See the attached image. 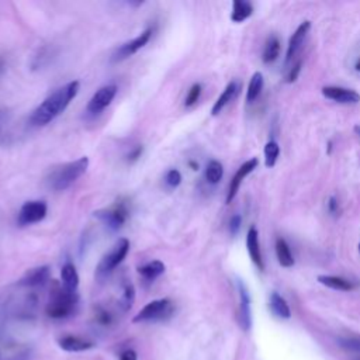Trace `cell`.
<instances>
[{"mask_svg":"<svg viewBox=\"0 0 360 360\" xmlns=\"http://www.w3.org/2000/svg\"><path fill=\"white\" fill-rule=\"evenodd\" d=\"M80 89V83L77 80H72L62 87L56 89L51 93L32 112L30 117V122L35 127H44L53 121L59 114H62L70 101L77 96Z\"/></svg>","mask_w":360,"mask_h":360,"instance_id":"cell-1","label":"cell"},{"mask_svg":"<svg viewBox=\"0 0 360 360\" xmlns=\"http://www.w3.org/2000/svg\"><path fill=\"white\" fill-rule=\"evenodd\" d=\"M89 167V158L82 156L73 162L63 163L53 170H51L48 176V186L55 191H63L69 188L79 177H82Z\"/></svg>","mask_w":360,"mask_h":360,"instance_id":"cell-2","label":"cell"},{"mask_svg":"<svg viewBox=\"0 0 360 360\" xmlns=\"http://www.w3.org/2000/svg\"><path fill=\"white\" fill-rule=\"evenodd\" d=\"M76 304H77L76 291H70L63 285L55 284L51 291L49 302L46 305V314L51 318L62 319L69 316L73 312Z\"/></svg>","mask_w":360,"mask_h":360,"instance_id":"cell-3","label":"cell"},{"mask_svg":"<svg viewBox=\"0 0 360 360\" xmlns=\"http://www.w3.org/2000/svg\"><path fill=\"white\" fill-rule=\"evenodd\" d=\"M129 252V240L127 238L118 239L114 246L100 259L96 267V276L98 278H104L114 271V269L125 259Z\"/></svg>","mask_w":360,"mask_h":360,"instance_id":"cell-4","label":"cell"},{"mask_svg":"<svg viewBox=\"0 0 360 360\" xmlns=\"http://www.w3.org/2000/svg\"><path fill=\"white\" fill-rule=\"evenodd\" d=\"M173 302L169 298H160L148 302L135 316L134 322H150V321H163L172 316Z\"/></svg>","mask_w":360,"mask_h":360,"instance_id":"cell-5","label":"cell"},{"mask_svg":"<svg viewBox=\"0 0 360 360\" xmlns=\"http://www.w3.org/2000/svg\"><path fill=\"white\" fill-rule=\"evenodd\" d=\"M93 215L100 219L105 226H108L112 231L120 229L128 219L129 211L127 207V202L124 201H118L115 204H112L108 208H103V210H97L93 212Z\"/></svg>","mask_w":360,"mask_h":360,"instance_id":"cell-6","label":"cell"},{"mask_svg":"<svg viewBox=\"0 0 360 360\" xmlns=\"http://www.w3.org/2000/svg\"><path fill=\"white\" fill-rule=\"evenodd\" d=\"M46 212H48V205L45 201H42V200L27 201L20 208L17 222L21 226L32 225V224L42 221L45 218Z\"/></svg>","mask_w":360,"mask_h":360,"instance_id":"cell-7","label":"cell"},{"mask_svg":"<svg viewBox=\"0 0 360 360\" xmlns=\"http://www.w3.org/2000/svg\"><path fill=\"white\" fill-rule=\"evenodd\" d=\"M152 32H153L152 28L148 27L145 31H142V32H141L139 35H136L134 39L127 41V42H124L122 45H120V46L115 49V52L112 53V56H111L112 62H121V60H124V59L132 56L134 53H136L139 49H142V48L149 42V39H150V37H152Z\"/></svg>","mask_w":360,"mask_h":360,"instance_id":"cell-8","label":"cell"},{"mask_svg":"<svg viewBox=\"0 0 360 360\" xmlns=\"http://www.w3.org/2000/svg\"><path fill=\"white\" fill-rule=\"evenodd\" d=\"M117 91H118V87L115 84H105V86L100 87L89 100L87 107H86L87 112L100 114L104 108H107L111 104Z\"/></svg>","mask_w":360,"mask_h":360,"instance_id":"cell-9","label":"cell"},{"mask_svg":"<svg viewBox=\"0 0 360 360\" xmlns=\"http://www.w3.org/2000/svg\"><path fill=\"white\" fill-rule=\"evenodd\" d=\"M257 165H259L257 158H252L239 166V169L236 170V173L233 174V177L229 183V188H228V194H226V204L232 202V200L236 197V194L239 191V187H240L243 179L248 174H250L257 167Z\"/></svg>","mask_w":360,"mask_h":360,"instance_id":"cell-10","label":"cell"},{"mask_svg":"<svg viewBox=\"0 0 360 360\" xmlns=\"http://www.w3.org/2000/svg\"><path fill=\"white\" fill-rule=\"evenodd\" d=\"M322 94L340 104H357L360 103V94L352 89H345L339 86H325L322 87Z\"/></svg>","mask_w":360,"mask_h":360,"instance_id":"cell-11","label":"cell"},{"mask_svg":"<svg viewBox=\"0 0 360 360\" xmlns=\"http://www.w3.org/2000/svg\"><path fill=\"white\" fill-rule=\"evenodd\" d=\"M51 276L49 266H38L34 269H30L24 273V276L20 278L18 284L24 287H38L44 285Z\"/></svg>","mask_w":360,"mask_h":360,"instance_id":"cell-12","label":"cell"},{"mask_svg":"<svg viewBox=\"0 0 360 360\" xmlns=\"http://www.w3.org/2000/svg\"><path fill=\"white\" fill-rule=\"evenodd\" d=\"M238 291H239V325L243 330H249L250 329V323H252V316H250V300H249V294L248 290L245 288L242 281H238Z\"/></svg>","mask_w":360,"mask_h":360,"instance_id":"cell-13","label":"cell"},{"mask_svg":"<svg viewBox=\"0 0 360 360\" xmlns=\"http://www.w3.org/2000/svg\"><path fill=\"white\" fill-rule=\"evenodd\" d=\"M311 28V22L309 21H304L301 22L297 30L294 31V34L291 35L290 41H288V46H287V53H285V63H288L295 55L297 52L300 51L304 39H305V35L308 34Z\"/></svg>","mask_w":360,"mask_h":360,"instance_id":"cell-14","label":"cell"},{"mask_svg":"<svg viewBox=\"0 0 360 360\" xmlns=\"http://www.w3.org/2000/svg\"><path fill=\"white\" fill-rule=\"evenodd\" d=\"M246 249L248 253L252 259V262L257 266L259 270L264 269L263 259H262V252H260V245H259V232L255 226H250L246 235Z\"/></svg>","mask_w":360,"mask_h":360,"instance_id":"cell-15","label":"cell"},{"mask_svg":"<svg viewBox=\"0 0 360 360\" xmlns=\"http://www.w3.org/2000/svg\"><path fill=\"white\" fill-rule=\"evenodd\" d=\"M238 89H239V84L235 80L229 82L226 84V87L224 89V91L217 98V101L214 103V105L211 108V115H218L224 110V107L235 97V94L238 93Z\"/></svg>","mask_w":360,"mask_h":360,"instance_id":"cell-16","label":"cell"},{"mask_svg":"<svg viewBox=\"0 0 360 360\" xmlns=\"http://www.w3.org/2000/svg\"><path fill=\"white\" fill-rule=\"evenodd\" d=\"M166 270V266L163 262L160 260H152V262H148L145 263L143 266H141L138 269V273L142 276L143 280L146 281H153L156 280L159 276H162Z\"/></svg>","mask_w":360,"mask_h":360,"instance_id":"cell-17","label":"cell"},{"mask_svg":"<svg viewBox=\"0 0 360 360\" xmlns=\"http://www.w3.org/2000/svg\"><path fill=\"white\" fill-rule=\"evenodd\" d=\"M60 278H62V284L65 288H68L70 291H76V288L79 285V274H77V270L73 263L66 262L62 266Z\"/></svg>","mask_w":360,"mask_h":360,"instance_id":"cell-18","label":"cell"},{"mask_svg":"<svg viewBox=\"0 0 360 360\" xmlns=\"http://www.w3.org/2000/svg\"><path fill=\"white\" fill-rule=\"evenodd\" d=\"M253 14V6L245 0H233L232 1V13L231 20L233 22H243Z\"/></svg>","mask_w":360,"mask_h":360,"instance_id":"cell-19","label":"cell"},{"mask_svg":"<svg viewBox=\"0 0 360 360\" xmlns=\"http://www.w3.org/2000/svg\"><path fill=\"white\" fill-rule=\"evenodd\" d=\"M318 281L322 285H326L332 290H339V291H350L354 288V284L352 281L339 276H318Z\"/></svg>","mask_w":360,"mask_h":360,"instance_id":"cell-20","label":"cell"},{"mask_svg":"<svg viewBox=\"0 0 360 360\" xmlns=\"http://www.w3.org/2000/svg\"><path fill=\"white\" fill-rule=\"evenodd\" d=\"M276 256H277L278 263L283 267L294 266V256H292V253L290 250L288 243L283 238H277L276 239Z\"/></svg>","mask_w":360,"mask_h":360,"instance_id":"cell-21","label":"cell"},{"mask_svg":"<svg viewBox=\"0 0 360 360\" xmlns=\"http://www.w3.org/2000/svg\"><path fill=\"white\" fill-rule=\"evenodd\" d=\"M59 346L66 352H83L90 349L93 343L77 336H65L59 340Z\"/></svg>","mask_w":360,"mask_h":360,"instance_id":"cell-22","label":"cell"},{"mask_svg":"<svg viewBox=\"0 0 360 360\" xmlns=\"http://www.w3.org/2000/svg\"><path fill=\"white\" fill-rule=\"evenodd\" d=\"M270 308L274 315L283 319H288L291 316V309L287 304V301L278 294V292H271L270 295Z\"/></svg>","mask_w":360,"mask_h":360,"instance_id":"cell-23","label":"cell"},{"mask_svg":"<svg viewBox=\"0 0 360 360\" xmlns=\"http://www.w3.org/2000/svg\"><path fill=\"white\" fill-rule=\"evenodd\" d=\"M263 84H264V80H263V75L260 72H255L253 76L250 77V82H249V86H248V91H246V101L248 103H252L255 101L262 89H263Z\"/></svg>","mask_w":360,"mask_h":360,"instance_id":"cell-24","label":"cell"},{"mask_svg":"<svg viewBox=\"0 0 360 360\" xmlns=\"http://www.w3.org/2000/svg\"><path fill=\"white\" fill-rule=\"evenodd\" d=\"M278 55H280V41L277 37L273 35L269 38V41L264 45L262 60L264 63H271L278 58Z\"/></svg>","mask_w":360,"mask_h":360,"instance_id":"cell-25","label":"cell"},{"mask_svg":"<svg viewBox=\"0 0 360 360\" xmlns=\"http://www.w3.org/2000/svg\"><path fill=\"white\" fill-rule=\"evenodd\" d=\"M224 176V167L218 160H210L205 166V179L210 184H217Z\"/></svg>","mask_w":360,"mask_h":360,"instance_id":"cell-26","label":"cell"},{"mask_svg":"<svg viewBox=\"0 0 360 360\" xmlns=\"http://www.w3.org/2000/svg\"><path fill=\"white\" fill-rule=\"evenodd\" d=\"M264 165L266 167H273L277 162V158H278V153H280V146L276 141H269L266 145H264Z\"/></svg>","mask_w":360,"mask_h":360,"instance_id":"cell-27","label":"cell"},{"mask_svg":"<svg viewBox=\"0 0 360 360\" xmlns=\"http://www.w3.org/2000/svg\"><path fill=\"white\" fill-rule=\"evenodd\" d=\"M135 301V288L131 283H127L122 288V292H121V297L118 300V305L121 307L122 311H127L132 307Z\"/></svg>","mask_w":360,"mask_h":360,"instance_id":"cell-28","label":"cell"},{"mask_svg":"<svg viewBox=\"0 0 360 360\" xmlns=\"http://www.w3.org/2000/svg\"><path fill=\"white\" fill-rule=\"evenodd\" d=\"M201 91H202L201 84H200V83H194V84L188 89V91H187V96H186V98H184V105H186V107L194 105V104L198 101V98H200V96H201Z\"/></svg>","mask_w":360,"mask_h":360,"instance_id":"cell-29","label":"cell"},{"mask_svg":"<svg viewBox=\"0 0 360 360\" xmlns=\"http://www.w3.org/2000/svg\"><path fill=\"white\" fill-rule=\"evenodd\" d=\"M165 183L169 188H176L180 186L181 183V173L177 169H170L167 170L166 176H165Z\"/></svg>","mask_w":360,"mask_h":360,"instance_id":"cell-30","label":"cell"},{"mask_svg":"<svg viewBox=\"0 0 360 360\" xmlns=\"http://www.w3.org/2000/svg\"><path fill=\"white\" fill-rule=\"evenodd\" d=\"M240 224H242V217L239 214H235L231 217L229 219V232L231 235H236L240 229Z\"/></svg>","mask_w":360,"mask_h":360,"instance_id":"cell-31","label":"cell"},{"mask_svg":"<svg viewBox=\"0 0 360 360\" xmlns=\"http://www.w3.org/2000/svg\"><path fill=\"white\" fill-rule=\"evenodd\" d=\"M342 346L349 349V350H353L356 353H360V340L357 339H347V340H343L342 342Z\"/></svg>","mask_w":360,"mask_h":360,"instance_id":"cell-32","label":"cell"},{"mask_svg":"<svg viewBox=\"0 0 360 360\" xmlns=\"http://www.w3.org/2000/svg\"><path fill=\"white\" fill-rule=\"evenodd\" d=\"M142 150H143V148L141 146V145H136L134 149H131L129 150V153L127 155V158H128V160L129 162H135V160H138V158H141V155H142Z\"/></svg>","mask_w":360,"mask_h":360,"instance_id":"cell-33","label":"cell"},{"mask_svg":"<svg viewBox=\"0 0 360 360\" xmlns=\"http://www.w3.org/2000/svg\"><path fill=\"white\" fill-rule=\"evenodd\" d=\"M300 70H301V62H297V63L294 65V68L290 70V73H288V76H287V82H288V83L295 82L297 77H298Z\"/></svg>","mask_w":360,"mask_h":360,"instance_id":"cell-34","label":"cell"},{"mask_svg":"<svg viewBox=\"0 0 360 360\" xmlns=\"http://www.w3.org/2000/svg\"><path fill=\"white\" fill-rule=\"evenodd\" d=\"M328 210H329L330 214H338L339 204H338V200L333 195L329 197V200H328Z\"/></svg>","mask_w":360,"mask_h":360,"instance_id":"cell-35","label":"cell"},{"mask_svg":"<svg viewBox=\"0 0 360 360\" xmlns=\"http://www.w3.org/2000/svg\"><path fill=\"white\" fill-rule=\"evenodd\" d=\"M120 360H136V353L134 350H125L121 353Z\"/></svg>","mask_w":360,"mask_h":360,"instance_id":"cell-36","label":"cell"},{"mask_svg":"<svg viewBox=\"0 0 360 360\" xmlns=\"http://www.w3.org/2000/svg\"><path fill=\"white\" fill-rule=\"evenodd\" d=\"M354 69L357 70V72H360V58L356 60V65H354Z\"/></svg>","mask_w":360,"mask_h":360,"instance_id":"cell-37","label":"cell"},{"mask_svg":"<svg viewBox=\"0 0 360 360\" xmlns=\"http://www.w3.org/2000/svg\"><path fill=\"white\" fill-rule=\"evenodd\" d=\"M188 165L193 167V170H198V165H197V163H194V162H190Z\"/></svg>","mask_w":360,"mask_h":360,"instance_id":"cell-38","label":"cell"},{"mask_svg":"<svg viewBox=\"0 0 360 360\" xmlns=\"http://www.w3.org/2000/svg\"><path fill=\"white\" fill-rule=\"evenodd\" d=\"M354 131H356V132L359 134V136H360V127H359V125H356V127H354Z\"/></svg>","mask_w":360,"mask_h":360,"instance_id":"cell-39","label":"cell"},{"mask_svg":"<svg viewBox=\"0 0 360 360\" xmlns=\"http://www.w3.org/2000/svg\"><path fill=\"white\" fill-rule=\"evenodd\" d=\"M359 253H360V243H359Z\"/></svg>","mask_w":360,"mask_h":360,"instance_id":"cell-40","label":"cell"},{"mask_svg":"<svg viewBox=\"0 0 360 360\" xmlns=\"http://www.w3.org/2000/svg\"><path fill=\"white\" fill-rule=\"evenodd\" d=\"M359 360H360V359H359Z\"/></svg>","mask_w":360,"mask_h":360,"instance_id":"cell-41","label":"cell"}]
</instances>
